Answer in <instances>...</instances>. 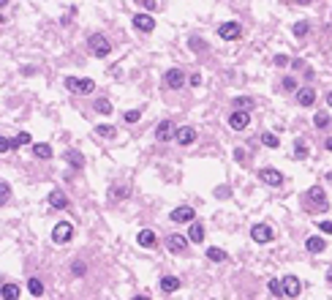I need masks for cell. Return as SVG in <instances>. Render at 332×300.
<instances>
[{
  "mask_svg": "<svg viewBox=\"0 0 332 300\" xmlns=\"http://www.w3.org/2000/svg\"><path fill=\"white\" fill-rule=\"evenodd\" d=\"M327 207H330V202H327L324 189L321 186H310L305 191V210L308 213H327Z\"/></svg>",
  "mask_w": 332,
  "mask_h": 300,
  "instance_id": "6da1fadb",
  "label": "cell"
},
{
  "mask_svg": "<svg viewBox=\"0 0 332 300\" xmlns=\"http://www.w3.org/2000/svg\"><path fill=\"white\" fill-rule=\"evenodd\" d=\"M88 47H90V52H93L95 58H106V55L112 52V44H109V38H106L104 33H93V35H90Z\"/></svg>",
  "mask_w": 332,
  "mask_h": 300,
  "instance_id": "7a4b0ae2",
  "label": "cell"
},
{
  "mask_svg": "<svg viewBox=\"0 0 332 300\" xmlns=\"http://www.w3.org/2000/svg\"><path fill=\"white\" fill-rule=\"evenodd\" d=\"M259 180L272 186V189H280L286 183V177H283V172H278L275 167H262V169H259Z\"/></svg>",
  "mask_w": 332,
  "mask_h": 300,
  "instance_id": "3957f363",
  "label": "cell"
},
{
  "mask_svg": "<svg viewBox=\"0 0 332 300\" xmlns=\"http://www.w3.org/2000/svg\"><path fill=\"white\" fill-rule=\"evenodd\" d=\"M65 88L71 90V93H79V96H88L95 90V82L93 79H76V77H65Z\"/></svg>",
  "mask_w": 332,
  "mask_h": 300,
  "instance_id": "277c9868",
  "label": "cell"
},
{
  "mask_svg": "<svg viewBox=\"0 0 332 300\" xmlns=\"http://www.w3.org/2000/svg\"><path fill=\"white\" fill-rule=\"evenodd\" d=\"M248 126H251V109H234L232 115H229V129L245 131Z\"/></svg>",
  "mask_w": 332,
  "mask_h": 300,
  "instance_id": "5b68a950",
  "label": "cell"
},
{
  "mask_svg": "<svg viewBox=\"0 0 332 300\" xmlns=\"http://www.w3.org/2000/svg\"><path fill=\"white\" fill-rule=\"evenodd\" d=\"M280 292H283V298H297L302 292V284H300L297 276H283L280 278Z\"/></svg>",
  "mask_w": 332,
  "mask_h": 300,
  "instance_id": "8992f818",
  "label": "cell"
},
{
  "mask_svg": "<svg viewBox=\"0 0 332 300\" xmlns=\"http://www.w3.org/2000/svg\"><path fill=\"white\" fill-rule=\"evenodd\" d=\"M163 85L169 90H180L182 85H185V71H180V68H169L166 74H163Z\"/></svg>",
  "mask_w": 332,
  "mask_h": 300,
  "instance_id": "52a82bcc",
  "label": "cell"
},
{
  "mask_svg": "<svg viewBox=\"0 0 332 300\" xmlns=\"http://www.w3.org/2000/svg\"><path fill=\"white\" fill-rule=\"evenodd\" d=\"M218 35H221L223 41H237L240 35H242V25L240 22H223L218 28Z\"/></svg>",
  "mask_w": 332,
  "mask_h": 300,
  "instance_id": "ba28073f",
  "label": "cell"
},
{
  "mask_svg": "<svg viewBox=\"0 0 332 300\" xmlns=\"http://www.w3.org/2000/svg\"><path fill=\"white\" fill-rule=\"evenodd\" d=\"M74 237V224L71 221H60L58 227L52 230V240L55 243H68Z\"/></svg>",
  "mask_w": 332,
  "mask_h": 300,
  "instance_id": "9c48e42d",
  "label": "cell"
},
{
  "mask_svg": "<svg viewBox=\"0 0 332 300\" xmlns=\"http://www.w3.org/2000/svg\"><path fill=\"white\" fill-rule=\"evenodd\" d=\"M251 237L256 243H270V240H275V230L267 227V224H256V227H251Z\"/></svg>",
  "mask_w": 332,
  "mask_h": 300,
  "instance_id": "30bf717a",
  "label": "cell"
},
{
  "mask_svg": "<svg viewBox=\"0 0 332 300\" xmlns=\"http://www.w3.org/2000/svg\"><path fill=\"white\" fill-rule=\"evenodd\" d=\"M175 142H180L182 147L193 145V142H196V129H193V126H180V129H175Z\"/></svg>",
  "mask_w": 332,
  "mask_h": 300,
  "instance_id": "8fae6325",
  "label": "cell"
},
{
  "mask_svg": "<svg viewBox=\"0 0 332 300\" xmlns=\"http://www.w3.org/2000/svg\"><path fill=\"white\" fill-rule=\"evenodd\" d=\"M155 139L158 142H172L175 139V123H172V120H161V123L155 126Z\"/></svg>",
  "mask_w": 332,
  "mask_h": 300,
  "instance_id": "7c38bea8",
  "label": "cell"
},
{
  "mask_svg": "<svg viewBox=\"0 0 332 300\" xmlns=\"http://www.w3.org/2000/svg\"><path fill=\"white\" fill-rule=\"evenodd\" d=\"M134 28L139 30V33H152L155 30V19H152V14H136L134 17Z\"/></svg>",
  "mask_w": 332,
  "mask_h": 300,
  "instance_id": "4fadbf2b",
  "label": "cell"
},
{
  "mask_svg": "<svg viewBox=\"0 0 332 300\" xmlns=\"http://www.w3.org/2000/svg\"><path fill=\"white\" fill-rule=\"evenodd\" d=\"M169 218L175 224H188V221H193V218H196V213H193V207L182 205V207H175V210L169 213Z\"/></svg>",
  "mask_w": 332,
  "mask_h": 300,
  "instance_id": "5bb4252c",
  "label": "cell"
},
{
  "mask_svg": "<svg viewBox=\"0 0 332 300\" xmlns=\"http://www.w3.org/2000/svg\"><path fill=\"white\" fill-rule=\"evenodd\" d=\"M49 205L55 207V210H65V207H68V197L63 194V191L60 189H55V191H49Z\"/></svg>",
  "mask_w": 332,
  "mask_h": 300,
  "instance_id": "9a60e30c",
  "label": "cell"
},
{
  "mask_svg": "<svg viewBox=\"0 0 332 300\" xmlns=\"http://www.w3.org/2000/svg\"><path fill=\"white\" fill-rule=\"evenodd\" d=\"M185 246H188V237H182V235H169V240H166V248H169L172 254H180V251H185Z\"/></svg>",
  "mask_w": 332,
  "mask_h": 300,
  "instance_id": "2e32d148",
  "label": "cell"
},
{
  "mask_svg": "<svg viewBox=\"0 0 332 300\" xmlns=\"http://www.w3.org/2000/svg\"><path fill=\"white\" fill-rule=\"evenodd\" d=\"M297 101H300V106H313L316 104V90L313 88H300Z\"/></svg>",
  "mask_w": 332,
  "mask_h": 300,
  "instance_id": "e0dca14e",
  "label": "cell"
},
{
  "mask_svg": "<svg viewBox=\"0 0 332 300\" xmlns=\"http://www.w3.org/2000/svg\"><path fill=\"white\" fill-rule=\"evenodd\" d=\"M65 161H68L74 169H82V167H85V156H82L79 150H65Z\"/></svg>",
  "mask_w": 332,
  "mask_h": 300,
  "instance_id": "ac0fdd59",
  "label": "cell"
},
{
  "mask_svg": "<svg viewBox=\"0 0 332 300\" xmlns=\"http://www.w3.org/2000/svg\"><path fill=\"white\" fill-rule=\"evenodd\" d=\"M33 156L41 161H47V159H52V147L47 142H38V145H33Z\"/></svg>",
  "mask_w": 332,
  "mask_h": 300,
  "instance_id": "d6986e66",
  "label": "cell"
},
{
  "mask_svg": "<svg viewBox=\"0 0 332 300\" xmlns=\"http://www.w3.org/2000/svg\"><path fill=\"white\" fill-rule=\"evenodd\" d=\"M136 243H139V246H145V248L155 246V232H152V230H142L139 235H136Z\"/></svg>",
  "mask_w": 332,
  "mask_h": 300,
  "instance_id": "ffe728a7",
  "label": "cell"
},
{
  "mask_svg": "<svg viewBox=\"0 0 332 300\" xmlns=\"http://www.w3.org/2000/svg\"><path fill=\"white\" fill-rule=\"evenodd\" d=\"M305 248H308L310 254H321V251L327 248V246H324V237H316V235L308 237V240H305Z\"/></svg>",
  "mask_w": 332,
  "mask_h": 300,
  "instance_id": "44dd1931",
  "label": "cell"
},
{
  "mask_svg": "<svg viewBox=\"0 0 332 300\" xmlns=\"http://www.w3.org/2000/svg\"><path fill=\"white\" fill-rule=\"evenodd\" d=\"M177 289H180V278H175V276L161 278V292H177Z\"/></svg>",
  "mask_w": 332,
  "mask_h": 300,
  "instance_id": "7402d4cb",
  "label": "cell"
},
{
  "mask_svg": "<svg viewBox=\"0 0 332 300\" xmlns=\"http://www.w3.org/2000/svg\"><path fill=\"white\" fill-rule=\"evenodd\" d=\"M19 287L17 284H3V287H0V298H6V300H17L19 298Z\"/></svg>",
  "mask_w": 332,
  "mask_h": 300,
  "instance_id": "603a6c76",
  "label": "cell"
},
{
  "mask_svg": "<svg viewBox=\"0 0 332 300\" xmlns=\"http://www.w3.org/2000/svg\"><path fill=\"white\" fill-rule=\"evenodd\" d=\"M188 240H193V243H202V240H204V227H202V224L191 221V230H188Z\"/></svg>",
  "mask_w": 332,
  "mask_h": 300,
  "instance_id": "cb8c5ba5",
  "label": "cell"
},
{
  "mask_svg": "<svg viewBox=\"0 0 332 300\" xmlns=\"http://www.w3.org/2000/svg\"><path fill=\"white\" fill-rule=\"evenodd\" d=\"M131 194V186H112L109 189V200H122Z\"/></svg>",
  "mask_w": 332,
  "mask_h": 300,
  "instance_id": "d4e9b609",
  "label": "cell"
},
{
  "mask_svg": "<svg viewBox=\"0 0 332 300\" xmlns=\"http://www.w3.org/2000/svg\"><path fill=\"white\" fill-rule=\"evenodd\" d=\"M95 134H98V136H106V139H115V136H117V129H115V126L101 123V126H95Z\"/></svg>",
  "mask_w": 332,
  "mask_h": 300,
  "instance_id": "484cf974",
  "label": "cell"
},
{
  "mask_svg": "<svg viewBox=\"0 0 332 300\" xmlns=\"http://www.w3.org/2000/svg\"><path fill=\"white\" fill-rule=\"evenodd\" d=\"M207 257L212 259V262H226V257L229 254L223 251V248H218V246H212V248H207Z\"/></svg>",
  "mask_w": 332,
  "mask_h": 300,
  "instance_id": "4316f807",
  "label": "cell"
},
{
  "mask_svg": "<svg viewBox=\"0 0 332 300\" xmlns=\"http://www.w3.org/2000/svg\"><path fill=\"white\" fill-rule=\"evenodd\" d=\"M313 123H316V129H330L332 118H330V115H327V112H316V118H313Z\"/></svg>",
  "mask_w": 332,
  "mask_h": 300,
  "instance_id": "83f0119b",
  "label": "cell"
},
{
  "mask_svg": "<svg viewBox=\"0 0 332 300\" xmlns=\"http://www.w3.org/2000/svg\"><path fill=\"white\" fill-rule=\"evenodd\" d=\"M308 30H310V22H305V19H302V22H297L292 28V33H294V38H305V35H308Z\"/></svg>",
  "mask_w": 332,
  "mask_h": 300,
  "instance_id": "f1b7e54d",
  "label": "cell"
},
{
  "mask_svg": "<svg viewBox=\"0 0 332 300\" xmlns=\"http://www.w3.org/2000/svg\"><path fill=\"white\" fill-rule=\"evenodd\" d=\"M28 289H30V295H33V298H41V295H44V284H41L38 278H30Z\"/></svg>",
  "mask_w": 332,
  "mask_h": 300,
  "instance_id": "f546056e",
  "label": "cell"
},
{
  "mask_svg": "<svg viewBox=\"0 0 332 300\" xmlns=\"http://www.w3.org/2000/svg\"><path fill=\"white\" fill-rule=\"evenodd\" d=\"M8 200H11V186H8V183H3V180H0V207L6 205Z\"/></svg>",
  "mask_w": 332,
  "mask_h": 300,
  "instance_id": "4dcf8cb0",
  "label": "cell"
},
{
  "mask_svg": "<svg viewBox=\"0 0 332 300\" xmlns=\"http://www.w3.org/2000/svg\"><path fill=\"white\" fill-rule=\"evenodd\" d=\"M234 106H237V109H253V99H248V96H237V99H234Z\"/></svg>",
  "mask_w": 332,
  "mask_h": 300,
  "instance_id": "1f68e13d",
  "label": "cell"
},
{
  "mask_svg": "<svg viewBox=\"0 0 332 300\" xmlns=\"http://www.w3.org/2000/svg\"><path fill=\"white\" fill-rule=\"evenodd\" d=\"M30 139H33V136H30L28 131L17 134V136H14V150H17V147H22V145H30Z\"/></svg>",
  "mask_w": 332,
  "mask_h": 300,
  "instance_id": "d6a6232c",
  "label": "cell"
},
{
  "mask_svg": "<svg viewBox=\"0 0 332 300\" xmlns=\"http://www.w3.org/2000/svg\"><path fill=\"white\" fill-rule=\"evenodd\" d=\"M95 112H101V115H109L112 112V104L106 99H95Z\"/></svg>",
  "mask_w": 332,
  "mask_h": 300,
  "instance_id": "836d02e7",
  "label": "cell"
},
{
  "mask_svg": "<svg viewBox=\"0 0 332 300\" xmlns=\"http://www.w3.org/2000/svg\"><path fill=\"white\" fill-rule=\"evenodd\" d=\"M280 88H283L286 93H294V90H297V79H294V77H283V82H280Z\"/></svg>",
  "mask_w": 332,
  "mask_h": 300,
  "instance_id": "e575fe53",
  "label": "cell"
},
{
  "mask_svg": "<svg viewBox=\"0 0 332 300\" xmlns=\"http://www.w3.org/2000/svg\"><path fill=\"white\" fill-rule=\"evenodd\" d=\"M270 295H275V298H283V292H280V278H270Z\"/></svg>",
  "mask_w": 332,
  "mask_h": 300,
  "instance_id": "d590c367",
  "label": "cell"
},
{
  "mask_svg": "<svg viewBox=\"0 0 332 300\" xmlns=\"http://www.w3.org/2000/svg\"><path fill=\"white\" fill-rule=\"evenodd\" d=\"M262 142H264L267 147H272V150H275V147H280V139H278L275 134H262Z\"/></svg>",
  "mask_w": 332,
  "mask_h": 300,
  "instance_id": "8d00e7d4",
  "label": "cell"
},
{
  "mask_svg": "<svg viewBox=\"0 0 332 300\" xmlns=\"http://www.w3.org/2000/svg\"><path fill=\"white\" fill-rule=\"evenodd\" d=\"M71 273H74L76 278H82L88 273V265H85V262H74V265H71Z\"/></svg>",
  "mask_w": 332,
  "mask_h": 300,
  "instance_id": "74e56055",
  "label": "cell"
},
{
  "mask_svg": "<svg viewBox=\"0 0 332 300\" xmlns=\"http://www.w3.org/2000/svg\"><path fill=\"white\" fill-rule=\"evenodd\" d=\"M294 156H297V159H305V156H308V147H305L302 139H297V145H294Z\"/></svg>",
  "mask_w": 332,
  "mask_h": 300,
  "instance_id": "f35d334b",
  "label": "cell"
},
{
  "mask_svg": "<svg viewBox=\"0 0 332 300\" xmlns=\"http://www.w3.org/2000/svg\"><path fill=\"white\" fill-rule=\"evenodd\" d=\"M191 49H196V52H204V49H207V44H204L199 35H191Z\"/></svg>",
  "mask_w": 332,
  "mask_h": 300,
  "instance_id": "ab89813d",
  "label": "cell"
},
{
  "mask_svg": "<svg viewBox=\"0 0 332 300\" xmlns=\"http://www.w3.org/2000/svg\"><path fill=\"white\" fill-rule=\"evenodd\" d=\"M8 150H14V139H8V136H0V153H8Z\"/></svg>",
  "mask_w": 332,
  "mask_h": 300,
  "instance_id": "60d3db41",
  "label": "cell"
},
{
  "mask_svg": "<svg viewBox=\"0 0 332 300\" xmlns=\"http://www.w3.org/2000/svg\"><path fill=\"white\" fill-rule=\"evenodd\" d=\"M122 118H125V123H136V120L142 118V112H139V109H128Z\"/></svg>",
  "mask_w": 332,
  "mask_h": 300,
  "instance_id": "b9f144b4",
  "label": "cell"
},
{
  "mask_svg": "<svg viewBox=\"0 0 332 300\" xmlns=\"http://www.w3.org/2000/svg\"><path fill=\"white\" fill-rule=\"evenodd\" d=\"M134 3H136V6H142V8H147V11H155V0H134Z\"/></svg>",
  "mask_w": 332,
  "mask_h": 300,
  "instance_id": "7bdbcfd3",
  "label": "cell"
},
{
  "mask_svg": "<svg viewBox=\"0 0 332 300\" xmlns=\"http://www.w3.org/2000/svg\"><path fill=\"white\" fill-rule=\"evenodd\" d=\"M319 230L324 232V235H332V221H321V224H319Z\"/></svg>",
  "mask_w": 332,
  "mask_h": 300,
  "instance_id": "ee69618b",
  "label": "cell"
},
{
  "mask_svg": "<svg viewBox=\"0 0 332 300\" xmlns=\"http://www.w3.org/2000/svg\"><path fill=\"white\" fill-rule=\"evenodd\" d=\"M234 159H237L240 164H245V150H242V147H237V150H234Z\"/></svg>",
  "mask_w": 332,
  "mask_h": 300,
  "instance_id": "f6af8a7d",
  "label": "cell"
},
{
  "mask_svg": "<svg viewBox=\"0 0 332 300\" xmlns=\"http://www.w3.org/2000/svg\"><path fill=\"white\" fill-rule=\"evenodd\" d=\"M188 82H191V85H193V88H199V85H202V74H193V77H191V79H188Z\"/></svg>",
  "mask_w": 332,
  "mask_h": 300,
  "instance_id": "bcb514c9",
  "label": "cell"
},
{
  "mask_svg": "<svg viewBox=\"0 0 332 300\" xmlns=\"http://www.w3.org/2000/svg\"><path fill=\"white\" fill-rule=\"evenodd\" d=\"M289 63V58H286V55H275V66H286Z\"/></svg>",
  "mask_w": 332,
  "mask_h": 300,
  "instance_id": "7dc6e473",
  "label": "cell"
},
{
  "mask_svg": "<svg viewBox=\"0 0 332 300\" xmlns=\"http://www.w3.org/2000/svg\"><path fill=\"white\" fill-rule=\"evenodd\" d=\"M215 197H229V189H226V186H221V189H215Z\"/></svg>",
  "mask_w": 332,
  "mask_h": 300,
  "instance_id": "c3c4849f",
  "label": "cell"
},
{
  "mask_svg": "<svg viewBox=\"0 0 332 300\" xmlns=\"http://www.w3.org/2000/svg\"><path fill=\"white\" fill-rule=\"evenodd\" d=\"M324 147H327V150H330V153H332V136H330V139L324 142Z\"/></svg>",
  "mask_w": 332,
  "mask_h": 300,
  "instance_id": "681fc988",
  "label": "cell"
},
{
  "mask_svg": "<svg viewBox=\"0 0 332 300\" xmlns=\"http://www.w3.org/2000/svg\"><path fill=\"white\" fill-rule=\"evenodd\" d=\"M294 3H300V6H310V0H294Z\"/></svg>",
  "mask_w": 332,
  "mask_h": 300,
  "instance_id": "f907efd6",
  "label": "cell"
},
{
  "mask_svg": "<svg viewBox=\"0 0 332 300\" xmlns=\"http://www.w3.org/2000/svg\"><path fill=\"white\" fill-rule=\"evenodd\" d=\"M327 104H330V109H332V93H330V96H327Z\"/></svg>",
  "mask_w": 332,
  "mask_h": 300,
  "instance_id": "816d5d0a",
  "label": "cell"
},
{
  "mask_svg": "<svg viewBox=\"0 0 332 300\" xmlns=\"http://www.w3.org/2000/svg\"><path fill=\"white\" fill-rule=\"evenodd\" d=\"M8 6V0H0V8H6Z\"/></svg>",
  "mask_w": 332,
  "mask_h": 300,
  "instance_id": "f5cc1de1",
  "label": "cell"
},
{
  "mask_svg": "<svg viewBox=\"0 0 332 300\" xmlns=\"http://www.w3.org/2000/svg\"><path fill=\"white\" fill-rule=\"evenodd\" d=\"M327 281H330V284H332V270H330V273H327Z\"/></svg>",
  "mask_w": 332,
  "mask_h": 300,
  "instance_id": "db71d44e",
  "label": "cell"
}]
</instances>
